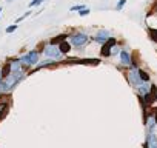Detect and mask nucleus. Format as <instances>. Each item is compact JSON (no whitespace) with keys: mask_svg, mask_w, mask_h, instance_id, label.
I'll return each mask as SVG.
<instances>
[{"mask_svg":"<svg viewBox=\"0 0 157 148\" xmlns=\"http://www.w3.org/2000/svg\"><path fill=\"white\" fill-rule=\"evenodd\" d=\"M6 113H8V107L6 105H0V120L6 116Z\"/></svg>","mask_w":157,"mask_h":148,"instance_id":"8","label":"nucleus"},{"mask_svg":"<svg viewBox=\"0 0 157 148\" xmlns=\"http://www.w3.org/2000/svg\"><path fill=\"white\" fill-rule=\"evenodd\" d=\"M2 77H3V76H2V72H0V80H2Z\"/></svg>","mask_w":157,"mask_h":148,"instance_id":"17","label":"nucleus"},{"mask_svg":"<svg viewBox=\"0 0 157 148\" xmlns=\"http://www.w3.org/2000/svg\"><path fill=\"white\" fill-rule=\"evenodd\" d=\"M120 57H122V62H123V63H129V60H131V57H129V54H128L126 51H122Z\"/></svg>","mask_w":157,"mask_h":148,"instance_id":"7","label":"nucleus"},{"mask_svg":"<svg viewBox=\"0 0 157 148\" xmlns=\"http://www.w3.org/2000/svg\"><path fill=\"white\" fill-rule=\"evenodd\" d=\"M151 37H152V40L157 42V29H152V31H151Z\"/></svg>","mask_w":157,"mask_h":148,"instance_id":"12","label":"nucleus"},{"mask_svg":"<svg viewBox=\"0 0 157 148\" xmlns=\"http://www.w3.org/2000/svg\"><path fill=\"white\" fill-rule=\"evenodd\" d=\"M10 71H11V65H6V66L3 68V71H2V76H3V77H8V76H10Z\"/></svg>","mask_w":157,"mask_h":148,"instance_id":"10","label":"nucleus"},{"mask_svg":"<svg viewBox=\"0 0 157 148\" xmlns=\"http://www.w3.org/2000/svg\"><path fill=\"white\" fill-rule=\"evenodd\" d=\"M45 54H46L48 57H59L60 49H57L56 46H46V48H45Z\"/></svg>","mask_w":157,"mask_h":148,"instance_id":"3","label":"nucleus"},{"mask_svg":"<svg viewBox=\"0 0 157 148\" xmlns=\"http://www.w3.org/2000/svg\"><path fill=\"white\" fill-rule=\"evenodd\" d=\"M114 43H116V40H114V39H109V40H108V42H106V43L103 45L102 54H103V56H109V48H111V46H113Z\"/></svg>","mask_w":157,"mask_h":148,"instance_id":"6","label":"nucleus"},{"mask_svg":"<svg viewBox=\"0 0 157 148\" xmlns=\"http://www.w3.org/2000/svg\"><path fill=\"white\" fill-rule=\"evenodd\" d=\"M71 40H72V43H74L75 46H82V45H85V43L88 42V37H86L85 34H75V36L71 37Z\"/></svg>","mask_w":157,"mask_h":148,"instance_id":"2","label":"nucleus"},{"mask_svg":"<svg viewBox=\"0 0 157 148\" xmlns=\"http://www.w3.org/2000/svg\"><path fill=\"white\" fill-rule=\"evenodd\" d=\"M88 13H90V11H88V10H83V11H82V13H80V16H86V14H88Z\"/></svg>","mask_w":157,"mask_h":148,"instance_id":"15","label":"nucleus"},{"mask_svg":"<svg viewBox=\"0 0 157 148\" xmlns=\"http://www.w3.org/2000/svg\"><path fill=\"white\" fill-rule=\"evenodd\" d=\"M19 74L20 72H13V74H10L8 77H5V82H3V90H8V88H11L17 80H19Z\"/></svg>","mask_w":157,"mask_h":148,"instance_id":"1","label":"nucleus"},{"mask_svg":"<svg viewBox=\"0 0 157 148\" xmlns=\"http://www.w3.org/2000/svg\"><path fill=\"white\" fill-rule=\"evenodd\" d=\"M37 59H39V54H37L36 51H33V53H29L26 57H23V62L29 65V63H36V62H37Z\"/></svg>","mask_w":157,"mask_h":148,"instance_id":"4","label":"nucleus"},{"mask_svg":"<svg viewBox=\"0 0 157 148\" xmlns=\"http://www.w3.org/2000/svg\"><path fill=\"white\" fill-rule=\"evenodd\" d=\"M68 51H69V43L62 42V45H60V53H68Z\"/></svg>","mask_w":157,"mask_h":148,"instance_id":"9","label":"nucleus"},{"mask_svg":"<svg viewBox=\"0 0 157 148\" xmlns=\"http://www.w3.org/2000/svg\"><path fill=\"white\" fill-rule=\"evenodd\" d=\"M10 2H11V0H10Z\"/></svg>","mask_w":157,"mask_h":148,"instance_id":"19","label":"nucleus"},{"mask_svg":"<svg viewBox=\"0 0 157 148\" xmlns=\"http://www.w3.org/2000/svg\"><path fill=\"white\" fill-rule=\"evenodd\" d=\"M96 40H97L99 43H106V42L109 40V37H108V33H106V31H100V33L97 34Z\"/></svg>","mask_w":157,"mask_h":148,"instance_id":"5","label":"nucleus"},{"mask_svg":"<svg viewBox=\"0 0 157 148\" xmlns=\"http://www.w3.org/2000/svg\"><path fill=\"white\" fill-rule=\"evenodd\" d=\"M155 122H157V110H155Z\"/></svg>","mask_w":157,"mask_h":148,"instance_id":"16","label":"nucleus"},{"mask_svg":"<svg viewBox=\"0 0 157 148\" xmlns=\"http://www.w3.org/2000/svg\"><path fill=\"white\" fill-rule=\"evenodd\" d=\"M16 28H17V25H13V26H10V28H8L6 31H8V33H13V31H14Z\"/></svg>","mask_w":157,"mask_h":148,"instance_id":"14","label":"nucleus"},{"mask_svg":"<svg viewBox=\"0 0 157 148\" xmlns=\"http://www.w3.org/2000/svg\"><path fill=\"white\" fill-rule=\"evenodd\" d=\"M40 2H42V0H33V2L29 3V6H34V5H39Z\"/></svg>","mask_w":157,"mask_h":148,"instance_id":"13","label":"nucleus"},{"mask_svg":"<svg viewBox=\"0 0 157 148\" xmlns=\"http://www.w3.org/2000/svg\"><path fill=\"white\" fill-rule=\"evenodd\" d=\"M0 13H2V10H0Z\"/></svg>","mask_w":157,"mask_h":148,"instance_id":"18","label":"nucleus"},{"mask_svg":"<svg viewBox=\"0 0 157 148\" xmlns=\"http://www.w3.org/2000/svg\"><path fill=\"white\" fill-rule=\"evenodd\" d=\"M139 76H140L143 80H148V79H149V77H148V74H146V72H143V71H140V72H139Z\"/></svg>","mask_w":157,"mask_h":148,"instance_id":"11","label":"nucleus"}]
</instances>
